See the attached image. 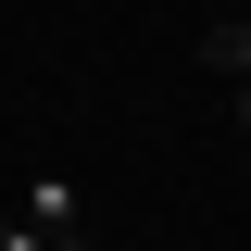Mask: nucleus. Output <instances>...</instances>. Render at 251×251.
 <instances>
[{
  "label": "nucleus",
  "instance_id": "nucleus-1",
  "mask_svg": "<svg viewBox=\"0 0 251 251\" xmlns=\"http://www.w3.org/2000/svg\"><path fill=\"white\" fill-rule=\"evenodd\" d=\"M201 63L239 88V126H251V25H214V38H201Z\"/></svg>",
  "mask_w": 251,
  "mask_h": 251
},
{
  "label": "nucleus",
  "instance_id": "nucleus-2",
  "mask_svg": "<svg viewBox=\"0 0 251 251\" xmlns=\"http://www.w3.org/2000/svg\"><path fill=\"white\" fill-rule=\"evenodd\" d=\"M75 214H88V188H75V176H38V188H25V226H75Z\"/></svg>",
  "mask_w": 251,
  "mask_h": 251
},
{
  "label": "nucleus",
  "instance_id": "nucleus-3",
  "mask_svg": "<svg viewBox=\"0 0 251 251\" xmlns=\"http://www.w3.org/2000/svg\"><path fill=\"white\" fill-rule=\"evenodd\" d=\"M0 251H100L88 226H25V214H0Z\"/></svg>",
  "mask_w": 251,
  "mask_h": 251
}]
</instances>
